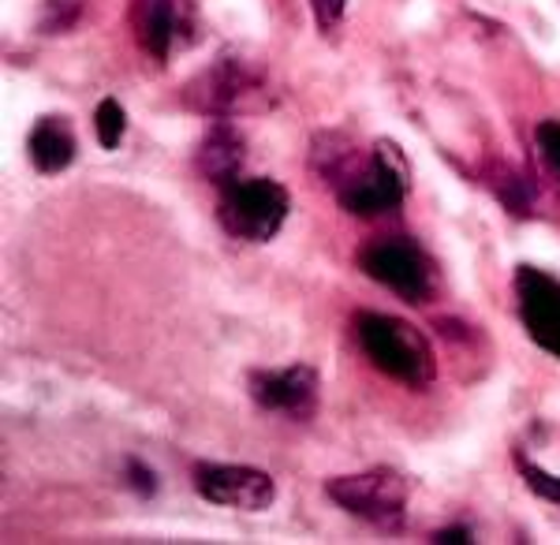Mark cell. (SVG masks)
Wrapping results in <instances>:
<instances>
[{
    "label": "cell",
    "mask_w": 560,
    "mask_h": 545,
    "mask_svg": "<svg viewBox=\"0 0 560 545\" xmlns=\"http://www.w3.org/2000/svg\"><path fill=\"white\" fill-rule=\"evenodd\" d=\"M355 336L363 344L366 359L382 370L385 378L400 381L408 389H427L438 378V359H433L430 340L415 329L411 322L393 314H359Z\"/></svg>",
    "instance_id": "cell-1"
},
{
    "label": "cell",
    "mask_w": 560,
    "mask_h": 545,
    "mask_svg": "<svg viewBox=\"0 0 560 545\" xmlns=\"http://www.w3.org/2000/svg\"><path fill=\"white\" fill-rule=\"evenodd\" d=\"M288 210H292V195L284 184L269 176L232 179L221 187V202H217V221L232 240L243 243H269L284 229Z\"/></svg>",
    "instance_id": "cell-2"
},
{
    "label": "cell",
    "mask_w": 560,
    "mask_h": 545,
    "mask_svg": "<svg viewBox=\"0 0 560 545\" xmlns=\"http://www.w3.org/2000/svg\"><path fill=\"white\" fill-rule=\"evenodd\" d=\"M332 505H340L348 515L363 520L377 531H400L408 520L411 483L393 467H370L359 475H337L325 483Z\"/></svg>",
    "instance_id": "cell-3"
},
{
    "label": "cell",
    "mask_w": 560,
    "mask_h": 545,
    "mask_svg": "<svg viewBox=\"0 0 560 545\" xmlns=\"http://www.w3.org/2000/svg\"><path fill=\"white\" fill-rule=\"evenodd\" d=\"M359 266L370 280H377L393 295H400L404 303H430L438 295V266L430 262V254L411 243L408 235H382V240H370L359 251Z\"/></svg>",
    "instance_id": "cell-4"
},
{
    "label": "cell",
    "mask_w": 560,
    "mask_h": 545,
    "mask_svg": "<svg viewBox=\"0 0 560 545\" xmlns=\"http://www.w3.org/2000/svg\"><path fill=\"white\" fill-rule=\"evenodd\" d=\"M404 195H408V165H404L400 150L388 147V142H377V150H370L366 165L337 190L340 206L351 217H366V221L396 213L404 206Z\"/></svg>",
    "instance_id": "cell-5"
},
{
    "label": "cell",
    "mask_w": 560,
    "mask_h": 545,
    "mask_svg": "<svg viewBox=\"0 0 560 545\" xmlns=\"http://www.w3.org/2000/svg\"><path fill=\"white\" fill-rule=\"evenodd\" d=\"M261 94H266V79L255 63L243 57H221L187 86V105L213 120H229V116L255 108Z\"/></svg>",
    "instance_id": "cell-6"
},
{
    "label": "cell",
    "mask_w": 560,
    "mask_h": 545,
    "mask_svg": "<svg viewBox=\"0 0 560 545\" xmlns=\"http://www.w3.org/2000/svg\"><path fill=\"white\" fill-rule=\"evenodd\" d=\"M195 494L217 508L232 512H266L277 501V483L258 467L243 463H195Z\"/></svg>",
    "instance_id": "cell-7"
},
{
    "label": "cell",
    "mask_w": 560,
    "mask_h": 545,
    "mask_svg": "<svg viewBox=\"0 0 560 545\" xmlns=\"http://www.w3.org/2000/svg\"><path fill=\"white\" fill-rule=\"evenodd\" d=\"M191 0H131V31L150 60L168 63L179 45L198 38Z\"/></svg>",
    "instance_id": "cell-8"
},
{
    "label": "cell",
    "mask_w": 560,
    "mask_h": 545,
    "mask_svg": "<svg viewBox=\"0 0 560 545\" xmlns=\"http://www.w3.org/2000/svg\"><path fill=\"white\" fill-rule=\"evenodd\" d=\"M520 322L541 351L560 359V280L535 266L516 269Z\"/></svg>",
    "instance_id": "cell-9"
},
{
    "label": "cell",
    "mask_w": 560,
    "mask_h": 545,
    "mask_svg": "<svg viewBox=\"0 0 560 545\" xmlns=\"http://www.w3.org/2000/svg\"><path fill=\"white\" fill-rule=\"evenodd\" d=\"M247 389L261 411L288 415V419L300 422H306L318 411V374L311 367H303V362L284 370H255L247 378Z\"/></svg>",
    "instance_id": "cell-10"
},
{
    "label": "cell",
    "mask_w": 560,
    "mask_h": 545,
    "mask_svg": "<svg viewBox=\"0 0 560 545\" xmlns=\"http://www.w3.org/2000/svg\"><path fill=\"white\" fill-rule=\"evenodd\" d=\"M79 153V142H75V131L65 116H42L38 124L31 127L26 135V158L31 165L42 172V176H57L65 172Z\"/></svg>",
    "instance_id": "cell-11"
},
{
    "label": "cell",
    "mask_w": 560,
    "mask_h": 545,
    "mask_svg": "<svg viewBox=\"0 0 560 545\" xmlns=\"http://www.w3.org/2000/svg\"><path fill=\"white\" fill-rule=\"evenodd\" d=\"M198 172H202L210 184L224 187L232 179H240V169L247 161V147H243L240 131L229 120H217L210 131H206L202 147H198Z\"/></svg>",
    "instance_id": "cell-12"
},
{
    "label": "cell",
    "mask_w": 560,
    "mask_h": 545,
    "mask_svg": "<svg viewBox=\"0 0 560 545\" xmlns=\"http://www.w3.org/2000/svg\"><path fill=\"white\" fill-rule=\"evenodd\" d=\"M311 161H314V169H318L322 176L329 179V184H337V190L345 187L348 179L366 165L355 142H348L345 135H337V131H325V135H318V139H314Z\"/></svg>",
    "instance_id": "cell-13"
},
{
    "label": "cell",
    "mask_w": 560,
    "mask_h": 545,
    "mask_svg": "<svg viewBox=\"0 0 560 545\" xmlns=\"http://www.w3.org/2000/svg\"><path fill=\"white\" fill-rule=\"evenodd\" d=\"M94 131H97V142H102L105 150H116L124 139V131H128V113H124V105L116 102V97H105L102 105H97L94 113Z\"/></svg>",
    "instance_id": "cell-14"
},
{
    "label": "cell",
    "mask_w": 560,
    "mask_h": 545,
    "mask_svg": "<svg viewBox=\"0 0 560 545\" xmlns=\"http://www.w3.org/2000/svg\"><path fill=\"white\" fill-rule=\"evenodd\" d=\"M535 147L546 172L553 176V184L560 187V120H541L535 127Z\"/></svg>",
    "instance_id": "cell-15"
},
{
    "label": "cell",
    "mask_w": 560,
    "mask_h": 545,
    "mask_svg": "<svg viewBox=\"0 0 560 545\" xmlns=\"http://www.w3.org/2000/svg\"><path fill=\"white\" fill-rule=\"evenodd\" d=\"M520 463V475H523V483H527L530 494H538L541 501H549V505H557L560 508V478L557 475H549V471H541L535 467L530 460H516Z\"/></svg>",
    "instance_id": "cell-16"
},
{
    "label": "cell",
    "mask_w": 560,
    "mask_h": 545,
    "mask_svg": "<svg viewBox=\"0 0 560 545\" xmlns=\"http://www.w3.org/2000/svg\"><path fill=\"white\" fill-rule=\"evenodd\" d=\"M83 12V0H45V15H42V31L45 34H60L71 31Z\"/></svg>",
    "instance_id": "cell-17"
},
{
    "label": "cell",
    "mask_w": 560,
    "mask_h": 545,
    "mask_svg": "<svg viewBox=\"0 0 560 545\" xmlns=\"http://www.w3.org/2000/svg\"><path fill=\"white\" fill-rule=\"evenodd\" d=\"M311 12H314V20H318V31L325 38H332V34L340 31V23H345L348 0H311Z\"/></svg>",
    "instance_id": "cell-18"
},
{
    "label": "cell",
    "mask_w": 560,
    "mask_h": 545,
    "mask_svg": "<svg viewBox=\"0 0 560 545\" xmlns=\"http://www.w3.org/2000/svg\"><path fill=\"white\" fill-rule=\"evenodd\" d=\"M128 486L139 489L142 497H150V494H158V475H153L150 467H142L139 460H131L128 463Z\"/></svg>",
    "instance_id": "cell-19"
},
{
    "label": "cell",
    "mask_w": 560,
    "mask_h": 545,
    "mask_svg": "<svg viewBox=\"0 0 560 545\" xmlns=\"http://www.w3.org/2000/svg\"><path fill=\"white\" fill-rule=\"evenodd\" d=\"M433 542H471V531H464V526H448V531L433 534Z\"/></svg>",
    "instance_id": "cell-20"
}]
</instances>
